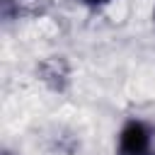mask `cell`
<instances>
[{
  "label": "cell",
  "instance_id": "obj_1",
  "mask_svg": "<svg viewBox=\"0 0 155 155\" xmlns=\"http://www.w3.org/2000/svg\"><path fill=\"white\" fill-rule=\"evenodd\" d=\"M116 155H155V133L140 119H128L116 140Z\"/></svg>",
  "mask_w": 155,
  "mask_h": 155
},
{
  "label": "cell",
  "instance_id": "obj_2",
  "mask_svg": "<svg viewBox=\"0 0 155 155\" xmlns=\"http://www.w3.org/2000/svg\"><path fill=\"white\" fill-rule=\"evenodd\" d=\"M80 2H85V5H90V7H97V5H107V2H111V0H80Z\"/></svg>",
  "mask_w": 155,
  "mask_h": 155
},
{
  "label": "cell",
  "instance_id": "obj_3",
  "mask_svg": "<svg viewBox=\"0 0 155 155\" xmlns=\"http://www.w3.org/2000/svg\"><path fill=\"white\" fill-rule=\"evenodd\" d=\"M153 15H155V12H153Z\"/></svg>",
  "mask_w": 155,
  "mask_h": 155
}]
</instances>
